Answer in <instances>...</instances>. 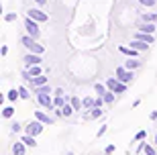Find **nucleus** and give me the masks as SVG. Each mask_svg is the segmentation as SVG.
Returning <instances> with one entry per match:
<instances>
[{
	"instance_id": "f257e3e1",
	"label": "nucleus",
	"mask_w": 157,
	"mask_h": 155,
	"mask_svg": "<svg viewBox=\"0 0 157 155\" xmlns=\"http://www.w3.org/2000/svg\"><path fill=\"white\" fill-rule=\"evenodd\" d=\"M21 43H23V45L27 47L31 53H39V55H41V53L45 51V47L39 45V43H37V39H35V37H31V35H25L23 39H21Z\"/></svg>"
},
{
	"instance_id": "f03ea898",
	"label": "nucleus",
	"mask_w": 157,
	"mask_h": 155,
	"mask_svg": "<svg viewBox=\"0 0 157 155\" xmlns=\"http://www.w3.org/2000/svg\"><path fill=\"white\" fill-rule=\"evenodd\" d=\"M45 126L47 125H43V122L41 121H31V122H27V125H25V133H27V135H33V137H37V135H41V133L45 131Z\"/></svg>"
},
{
	"instance_id": "7ed1b4c3",
	"label": "nucleus",
	"mask_w": 157,
	"mask_h": 155,
	"mask_svg": "<svg viewBox=\"0 0 157 155\" xmlns=\"http://www.w3.org/2000/svg\"><path fill=\"white\" fill-rule=\"evenodd\" d=\"M106 86H108V90H112L114 94H124L127 92V84L121 82L118 78H108V80H106Z\"/></svg>"
},
{
	"instance_id": "20e7f679",
	"label": "nucleus",
	"mask_w": 157,
	"mask_h": 155,
	"mask_svg": "<svg viewBox=\"0 0 157 155\" xmlns=\"http://www.w3.org/2000/svg\"><path fill=\"white\" fill-rule=\"evenodd\" d=\"M37 102L43 106V108H47L49 112H53V110L57 108L55 104H53V98H51V94H37Z\"/></svg>"
},
{
	"instance_id": "39448f33",
	"label": "nucleus",
	"mask_w": 157,
	"mask_h": 155,
	"mask_svg": "<svg viewBox=\"0 0 157 155\" xmlns=\"http://www.w3.org/2000/svg\"><path fill=\"white\" fill-rule=\"evenodd\" d=\"M25 29H27V33H29L31 37H35V39H39L41 31H39V27H37V21H33L31 17H27V18H25Z\"/></svg>"
},
{
	"instance_id": "423d86ee",
	"label": "nucleus",
	"mask_w": 157,
	"mask_h": 155,
	"mask_svg": "<svg viewBox=\"0 0 157 155\" xmlns=\"http://www.w3.org/2000/svg\"><path fill=\"white\" fill-rule=\"evenodd\" d=\"M117 78L121 82H124V84H128V82H133V69H127L124 68V65H122V68H117Z\"/></svg>"
},
{
	"instance_id": "0eeeda50",
	"label": "nucleus",
	"mask_w": 157,
	"mask_h": 155,
	"mask_svg": "<svg viewBox=\"0 0 157 155\" xmlns=\"http://www.w3.org/2000/svg\"><path fill=\"white\" fill-rule=\"evenodd\" d=\"M27 14H29L33 21H37V23H45V21H49V14H45V12L39 10V8H31Z\"/></svg>"
},
{
	"instance_id": "6e6552de",
	"label": "nucleus",
	"mask_w": 157,
	"mask_h": 155,
	"mask_svg": "<svg viewBox=\"0 0 157 155\" xmlns=\"http://www.w3.org/2000/svg\"><path fill=\"white\" fill-rule=\"evenodd\" d=\"M35 118L41 121L43 125H55V118L49 116V112H43V110H35Z\"/></svg>"
},
{
	"instance_id": "1a4fd4ad",
	"label": "nucleus",
	"mask_w": 157,
	"mask_h": 155,
	"mask_svg": "<svg viewBox=\"0 0 157 155\" xmlns=\"http://www.w3.org/2000/svg\"><path fill=\"white\" fill-rule=\"evenodd\" d=\"M25 65L31 68V65H41V55L39 53H27L25 55Z\"/></svg>"
},
{
	"instance_id": "9d476101",
	"label": "nucleus",
	"mask_w": 157,
	"mask_h": 155,
	"mask_svg": "<svg viewBox=\"0 0 157 155\" xmlns=\"http://www.w3.org/2000/svg\"><path fill=\"white\" fill-rule=\"evenodd\" d=\"M25 151H27V145L23 141H17L12 145V155H25Z\"/></svg>"
},
{
	"instance_id": "9b49d317",
	"label": "nucleus",
	"mask_w": 157,
	"mask_h": 155,
	"mask_svg": "<svg viewBox=\"0 0 157 155\" xmlns=\"http://www.w3.org/2000/svg\"><path fill=\"white\" fill-rule=\"evenodd\" d=\"M118 51L124 53V55H128V57H137V55H139V49H135V47H124V45H121V47H118Z\"/></svg>"
},
{
	"instance_id": "f8f14e48",
	"label": "nucleus",
	"mask_w": 157,
	"mask_h": 155,
	"mask_svg": "<svg viewBox=\"0 0 157 155\" xmlns=\"http://www.w3.org/2000/svg\"><path fill=\"white\" fill-rule=\"evenodd\" d=\"M29 84H33V88L45 86V84H47V78H45L43 74H41V76H35V78H31V82H29Z\"/></svg>"
},
{
	"instance_id": "ddd939ff",
	"label": "nucleus",
	"mask_w": 157,
	"mask_h": 155,
	"mask_svg": "<svg viewBox=\"0 0 157 155\" xmlns=\"http://www.w3.org/2000/svg\"><path fill=\"white\" fill-rule=\"evenodd\" d=\"M21 141H23L27 147H33V149L37 147V141H35V137H33V135H27V133H25L23 137H21Z\"/></svg>"
},
{
	"instance_id": "4468645a",
	"label": "nucleus",
	"mask_w": 157,
	"mask_h": 155,
	"mask_svg": "<svg viewBox=\"0 0 157 155\" xmlns=\"http://www.w3.org/2000/svg\"><path fill=\"white\" fill-rule=\"evenodd\" d=\"M139 31L141 33H155V23H141L139 25Z\"/></svg>"
},
{
	"instance_id": "2eb2a0df",
	"label": "nucleus",
	"mask_w": 157,
	"mask_h": 155,
	"mask_svg": "<svg viewBox=\"0 0 157 155\" xmlns=\"http://www.w3.org/2000/svg\"><path fill=\"white\" fill-rule=\"evenodd\" d=\"M124 68L127 69H137V68H141V61L137 57H128L127 61H124Z\"/></svg>"
},
{
	"instance_id": "dca6fc26",
	"label": "nucleus",
	"mask_w": 157,
	"mask_h": 155,
	"mask_svg": "<svg viewBox=\"0 0 157 155\" xmlns=\"http://www.w3.org/2000/svg\"><path fill=\"white\" fill-rule=\"evenodd\" d=\"M135 39H139V41H145V43H149V45H151V43H153V35H151V33H141V31H139Z\"/></svg>"
},
{
	"instance_id": "f3484780",
	"label": "nucleus",
	"mask_w": 157,
	"mask_h": 155,
	"mask_svg": "<svg viewBox=\"0 0 157 155\" xmlns=\"http://www.w3.org/2000/svg\"><path fill=\"white\" fill-rule=\"evenodd\" d=\"M131 47L139 49V51H145V49H149V43H145V41H139V39H135L133 43H131Z\"/></svg>"
},
{
	"instance_id": "a211bd4d",
	"label": "nucleus",
	"mask_w": 157,
	"mask_h": 155,
	"mask_svg": "<svg viewBox=\"0 0 157 155\" xmlns=\"http://www.w3.org/2000/svg\"><path fill=\"white\" fill-rule=\"evenodd\" d=\"M67 102H70V98H67V96H55V98H53V104H55L57 108H61V106H65Z\"/></svg>"
},
{
	"instance_id": "6ab92c4d",
	"label": "nucleus",
	"mask_w": 157,
	"mask_h": 155,
	"mask_svg": "<svg viewBox=\"0 0 157 155\" xmlns=\"http://www.w3.org/2000/svg\"><path fill=\"white\" fill-rule=\"evenodd\" d=\"M61 110H63V116H65V118H70V116H74V112H76V108L71 106V102H67L65 106H61Z\"/></svg>"
},
{
	"instance_id": "aec40b11",
	"label": "nucleus",
	"mask_w": 157,
	"mask_h": 155,
	"mask_svg": "<svg viewBox=\"0 0 157 155\" xmlns=\"http://www.w3.org/2000/svg\"><path fill=\"white\" fill-rule=\"evenodd\" d=\"M70 102H71V106H74L76 110H82V108H84V102H82L78 96H71V98H70Z\"/></svg>"
},
{
	"instance_id": "412c9836",
	"label": "nucleus",
	"mask_w": 157,
	"mask_h": 155,
	"mask_svg": "<svg viewBox=\"0 0 157 155\" xmlns=\"http://www.w3.org/2000/svg\"><path fill=\"white\" fill-rule=\"evenodd\" d=\"M82 102H84V110H90V108H94V104H96V98H84V100H82Z\"/></svg>"
},
{
	"instance_id": "4be33fe9",
	"label": "nucleus",
	"mask_w": 157,
	"mask_h": 155,
	"mask_svg": "<svg viewBox=\"0 0 157 155\" xmlns=\"http://www.w3.org/2000/svg\"><path fill=\"white\" fill-rule=\"evenodd\" d=\"M94 90H96V94H98V96H104V94L108 92V86H106V84H96V86H94Z\"/></svg>"
},
{
	"instance_id": "5701e85b",
	"label": "nucleus",
	"mask_w": 157,
	"mask_h": 155,
	"mask_svg": "<svg viewBox=\"0 0 157 155\" xmlns=\"http://www.w3.org/2000/svg\"><path fill=\"white\" fill-rule=\"evenodd\" d=\"M90 116H92V118H100V116H104V110L98 108V106H94V108H90Z\"/></svg>"
},
{
	"instance_id": "b1692460",
	"label": "nucleus",
	"mask_w": 157,
	"mask_h": 155,
	"mask_svg": "<svg viewBox=\"0 0 157 155\" xmlns=\"http://www.w3.org/2000/svg\"><path fill=\"white\" fill-rule=\"evenodd\" d=\"M6 98H8V100H10V102H14V100H18V98H21V92H18L17 88H12L10 92L6 94Z\"/></svg>"
},
{
	"instance_id": "393cba45",
	"label": "nucleus",
	"mask_w": 157,
	"mask_h": 155,
	"mask_svg": "<svg viewBox=\"0 0 157 155\" xmlns=\"http://www.w3.org/2000/svg\"><path fill=\"white\" fill-rule=\"evenodd\" d=\"M27 69H29L31 78H35V76H41V74H43V69H41V65H31V68H27Z\"/></svg>"
},
{
	"instance_id": "a878e982",
	"label": "nucleus",
	"mask_w": 157,
	"mask_h": 155,
	"mask_svg": "<svg viewBox=\"0 0 157 155\" xmlns=\"http://www.w3.org/2000/svg\"><path fill=\"white\" fill-rule=\"evenodd\" d=\"M2 116H4V118H12V116H14V108H12V106H4V108H2Z\"/></svg>"
},
{
	"instance_id": "bb28decb",
	"label": "nucleus",
	"mask_w": 157,
	"mask_h": 155,
	"mask_svg": "<svg viewBox=\"0 0 157 155\" xmlns=\"http://www.w3.org/2000/svg\"><path fill=\"white\" fill-rule=\"evenodd\" d=\"M141 21H143V23H155V21H157V14H153V12L143 14V17H141Z\"/></svg>"
},
{
	"instance_id": "cd10ccee",
	"label": "nucleus",
	"mask_w": 157,
	"mask_h": 155,
	"mask_svg": "<svg viewBox=\"0 0 157 155\" xmlns=\"http://www.w3.org/2000/svg\"><path fill=\"white\" fill-rule=\"evenodd\" d=\"M33 90H35L37 94H51V88L47 86V84L45 86H39V88H33Z\"/></svg>"
},
{
	"instance_id": "c85d7f7f",
	"label": "nucleus",
	"mask_w": 157,
	"mask_h": 155,
	"mask_svg": "<svg viewBox=\"0 0 157 155\" xmlns=\"http://www.w3.org/2000/svg\"><path fill=\"white\" fill-rule=\"evenodd\" d=\"M18 92H21V98H23V100H29V98H31L29 90H27L25 86H18Z\"/></svg>"
},
{
	"instance_id": "c756f323",
	"label": "nucleus",
	"mask_w": 157,
	"mask_h": 155,
	"mask_svg": "<svg viewBox=\"0 0 157 155\" xmlns=\"http://www.w3.org/2000/svg\"><path fill=\"white\" fill-rule=\"evenodd\" d=\"M104 100H106V104H112V102H114V92L108 90V92L104 94Z\"/></svg>"
},
{
	"instance_id": "7c9ffc66",
	"label": "nucleus",
	"mask_w": 157,
	"mask_h": 155,
	"mask_svg": "<svg viewBox=\"0 0 157 155\" xmlns=\"http://www.w3.org/2000/svg\"><path fill=\"white\" fill-rule=\"evenodd\" d=\"M145 139H147V131H139L135 135V141H137V143H139V141H145Z\"/></svg>"
},
{
	"instance_id": "2f4dec72",
	"label": "nucleus",
	"mask_w": 157,
	"mask_h": 155,
	"mask_svg": "<svg viewBox=\"0 0 157 155\" xmlns=\"http://www.w3.org/2000/svg\"><path fill=\"white\" fill-rule=\"evenodd\" d=\"M21 129H23V125H21L18 121H14V122L10 125V131H12V133H21Z\"/></svg>"
},
{
	"instance_id": "473e14b6",
	"label": "nucleus",
	"mask_w": 157,
	"mask_h": 155,
	"mask_svg": "<svg viewBox=\"0 0 157 155\" xmlns=\"http://www.w3.org/2000/svg\"><path fill=\"white\" fill-rule=\"evenodd\" d=\"M17 12H8V14H6V17H4V21H6V23H14V21H17Z\"/></svg>"
},
{
	"instance_id": "72a5a7b5",
	"label": "nucleus",
	"mask_w": 157,
	"mask_h": 155,
	"mask_svg": "<svg viewBox=\"0 0 157 155\" xmlns=\"http://www.w3.org/2000/svg\"><path fill=\"white\" fill-rule=\"evenodd\" d=\"M114 151H117V145H114V143H110V145H106L104 155H110V153H114Z\"/></svg>"
},
{
	"instance_id": "f704fd0d",
	"label": "nucleus",
	"mask_w": 157,
	"mask_h": 155,
	"mask_svg": "<svg viewBox=\"0 0 157 155\" xmlns=\"http://www.w3.org/2000/svg\"><path fill=\"white\" fill-rule=\"evenodd\" d=\"M106 131H108V125H102V126H100V129H98V133H96V137L100 139V137H102V135H104Z\"/></svg>"
},
{
	"instance_id": "c9c22d12",
	"label": "nucleus",
	"mask_w": 157,
	"mask_h": 155,
	"mask_svg": "<svg viewBox=\"0 0 157 155\" xmlns=\"http://www.w3.org/2000/svg\"><path fill=\"white\" fill-rule=\"evenodd\" d=\"M143 6H155L157 4V0H139Z\"/></svg>"
},
{
	"instance_id": "e433bc0d",
	"label": "nucleus",
	"mask_w": 157,
	"mask_h": 155,
	"mask_svg": "<svg viewBox=\"0 0 157 155\" xmlns=\"http://www.w3.org/2000/svg\"><path fill=\"white\" fill-rule=\"evenodd\" d=\"M53 96H65V92L61 88H57V90H53Z\"/></svg>"
},
{
	"instance_id": "4c0bfd02",
	"label": "nucleus",
	"mask_w": 157,
	"mask_h": 155,
	"mask_svg": "<svg viewBox=\"0 0 157 155\" xmlns=\"http://www.w3.org/2000/svg\"><path fill=\"white\" fill-rule=\"evenodd\" d=\"M149 118H151V121H157V110H153L151 114H149Z\"/></svg>"
},
{
	"instance_id": "58836bf2",
	"label": "nucleus",
	"mask_w": 157,
	"mask_h": 155,
	"mask_svg": "<svg viewBox=\"0 0 157 155\" xmlns=\"http://www.w3.org/2000/svg\"><path fill=\"white\" fill-rule=\"evenodd\" d=\"M35 2H37V4H39V6H43V4H47V0H35Z\"/></svg>"
},
{
	"instance_id": "ea45409f",
	"label": "nucleus",
	"mask_w": 157,
	"mask_h": 155,
	"mask_svg": "<svg viewBox=\"0 0 157 155\" xmlns=\"http://www.w3.org/2000/svg\"><path fill=\"white\" fill-rule=\"evenodd\" d=\"M155 147H157V133H155Z\"/></svg>"
},
{
	"instance_id": "a19ab883",
	"label": "nucleus",
	"mask_w": 157,
	"mask_h": 155,
	"mask_svg": "<svg viewBox=\"0 0 157 155\" xmlns=\"http://www.w3.org/2000/svg\"><path fill=\"white\" fill-rule=\"evenodd\" d=\"M65 155H74V153H71V151H67V153H65Z\"/></svg>"
},
{
	"instance_id": "79ce46f5",
	"label": "nucleus",
	"mask_w": 157,
	"mask_h": 155,
	"mask_svg": "<svg viewBox=\"0 0 157 155\" xmlns=\"http://www.w3.org/2000/svg\"><path fill=\"white\" fill-rule=\"evenodd\" d=\"M141 155H147V153H141Z\"/></svg>"
}]
</instances>
